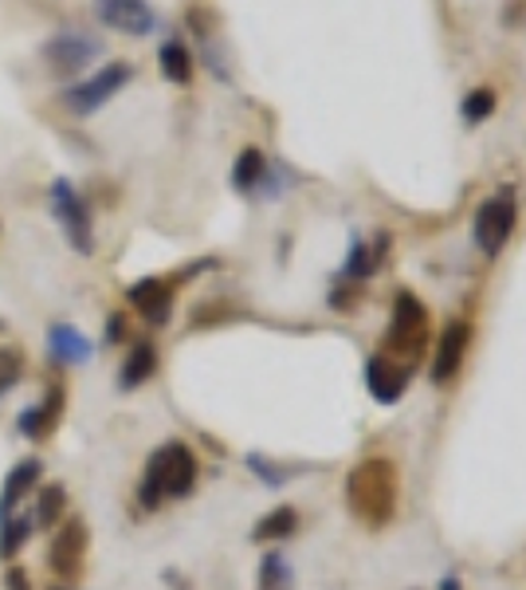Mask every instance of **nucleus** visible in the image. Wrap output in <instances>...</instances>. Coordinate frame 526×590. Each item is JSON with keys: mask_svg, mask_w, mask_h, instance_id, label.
Returning a JSON list of instances; mask_svg holds the SVG:
<instances>
[{"mask_svg": "<svg viewBox=\"0 0 526 590\" xmlns=\"http://www.w3.org/2000/svg\"><path fill=\"white\" fill-rule=\"evenodd\" d=\"M51 213H56L59 228L63 236L71 240L79 256H91L95 252V228H91V209L87 201L79 197V189L71 186L68 177H56L51 181Z\"/></svg>", "mask_w": 526, "mask_h": 590, "instance_id": "7ed1b4c3", "label": "nucleus"}, {"mask_svg": "<svg viewBox=\"0 0 526 590\" xmlns=\"http://www.w3.org/2000/svg\"><path fill=\"white\" fill-rule=\"evenodd\" d=\"M98 51H103V44H98L95 36H87V32H75V28H63V32H56L44 48H39V56H44V63H48L59 79H71V75H79V71L87 68Z\"/></svg>", "mask_w": 526, "mask_h": 590, "instance_id": "423d86ee", "label": "nucleus"}, {"mask_svg": "<svg viewBox=\"0 0 526 590\" xmlns=\"http://www.w3.org/2000/svg\"><path fill=\"white\" fill-rule=\"evenodd\" d=\"M295 523H299L295 508H275L272 516H263V520L255 523V540H283V535L295 531Z\"/></svg>", "mask_w": 526, "mask_h": 590, "instance_id": "412c9836", "label": "nucleus"}, {"mask_svg": "<svg viewBox=\"0 0 526 590\" xmlns=\"http://www.w3.org/2000/svg\"><path fill=\"white\" fill-rule=\"evenodd\" d=\"M20 378H24V354L16 346H0V393H9Z\"/></svg>", "mask_w": 526, "mask_h": 590, "instance_id": "4be33fe9", "label": "nucleus"}, {"mask_svg": "<svg viewBox=\"0 0 526 590\" xmlns=\"http://www.w3.org/2000/svg\"><path fill=\"white\" fill-rule=\"evenodd\" d=\"M63 402H68L63 382H51L48 393H44V402L20 413V433H24L28 441H48L51 433H56L59 417H63Z\"/></svg>", "mask_w": 526, "mask_h": 590, "instance_id": "9d476101", "label": "nucleus"}, {"mask_svg": "<svg viewBox=\"0 0 526 590\" xmlns=\"http://www.w3.org/2000/svg\"><path fill=\"white\" fill-rule=\"evenodd\" d=\"M425 339H429V315L425 304L413 299L409 292L397 295V307H393V327H390V351L405 363H417L420 351H425Z\"/></svg>", "mask_w": 526, "mask_h": 590, "instance_id": "39448f33", "label": "nucleus"}, {"mask_svg": "<svg viewBox=\"0 0 526 590\" xmlns=\"http://www.w3.org/2000/svg\"><path fill=\"white\" fill-rule=\"evenodd\" d=\"M263 181V154L255 146H248L244 154L236 157V169H232V186L240 193H252L255 186Z\"/></svg>", "mask_w": 526, "mask_h": 590, "instance_id": "aec40b11", "label": "nucleus"}, {"mask_svg": "<svg viewBox=\"0 0 526 590\" xmlns=\"http://www.w3.org/2000/svg\"><path fill=\"white\" fill-rule=\"evenodd\" d=\"M511 228H515V201L507 197H495V201H483L476 213V245L479 252L495 256L499 248L507 245Z\"/></svg>", "mask_w": 526, "mask_h": 590, "instance_id": "6e6552de", "label": "nucleus"}, {"mask_svg": "<svg viewBox=\"0 0 526 590\" xmlns=\"http://www.w3.org/2000/svg\"><path fill=\"white\" fill-rule=\"evenodd\" d=\"M130 304L142 311V319L154 327H166L169 323V311H174V284L162 280V275H146V280H138L130 287Z\"/></svg>", "mask_w": 526, "mask_h": 590, "instance_id": "9b49d317", "label": "nucleus"}, {"mask_svg": "<svg viewBox=\"0 0 526 590\" xmlns=\"http://www.w3.org/2000/svg\"><path fill=\"white\" fill-rule=\"evenodd\" d=\"M39 481H44V464L32 461V457H28V461H20L16 469L4 476V488H0V520H4V516H12L20 500H28Z\"/></svg>", "mask_w": 526, "mask_h": 590, "instance_id": "f8f14e48", "label": "nucleus"}, {"mask_svg": "<svg viewBox=\"0 0 526 590\" xmlns=\"http://www.w3.org/2000/svg\"><path fill=\"white\" fill-rule=\"evenodd\" d=\"M95 16L127 36H150L157 28V16L146 0H95Z\"/></svg>", "mask_w": 526, "mask_h": 590, "instance_id": "1a4fd4ad", "label": "nucleus"}, {"mask_svg": "<svg viewBox=\"0 0 526 590\" xmlns=\"http://www.w3.org/2000/svg\"><path fill=\"white\" fill-rule=\"evenodd\" d=\"M63 508H68V492H63V484H44L36 496L32 523H36V528H56V523H63Z\"/></svg>", "mask_w": 526, "mask_h": 590, "instance_id": "a211bd4d", "label": "nucleus"}, {"mask_svg": "<svg viewBox=\"0 0 526 590\" xmlns=\"http://www.w3.org/2000/svg\"><path fill=\"white\" fill-rule=\"evenodd\" d=\"M468 334H471L468 323H452L449 331H444V339H440V354H437V370H432L437 382H449L452 374L459 370L464 351H468Z\"/></svg>", "mask_w": 526, "mask_h": 590, "instance_id": "4468645a", "label": "nucleus"}, {"mask_svg": "<svg viewBox=\"0 0 526 590\" xmlns=\"http://www.w3.org/2000/svg\"><path fill=\"white\" fill-rule=\"evenodd\" d=\"M366 378H370V390L378 402H397L401 393H405V386H409V370L405 366H397L393 358H385V354H378V358H370V370H366Z\"/></svg>", "mask_w": 526, "mask_h": 590, "instance_id": "ddd939ff", "label": "nucleus"}, {"mask_svg": "<svg viewBox=\"0 0 526 590\" xmlns=\"http://www.w3.org/2000/svg\"><path fill=\"white\" fill-rule=\"evenodd\" d=\"M122 334H127V315H110V323H107V343H122Z\"/></svg>", "mask_w": 526, "mask_h": 590, "instance_id": "a878e982", "label": "nucleus"}, {"mask_svg": "<svg viewBox=\"0 0 526 590\" xmlns=\"http://www.w3.org/2000/svg\"><path fill=\"white\" fill-rule=\"evenodd\" d=\"M154 370H157V351H154V343L142 339V343L130 346L127 363H122V374H118V386H122V390H138L142 382L154 378Z\"/></svg>", "mask_w": 526, "mask_h": 590, "instance_id": "2eb2a0df", "label": "nucleus"}, {"mask_svg": "<svg viewBox=\"0 0 526 590\" xmlns=\"http://www.w3.org/2000/svg\"><path fill=\"white\" fill-rule=\"evenodd\" d=\"M130 79H134V68H130V63H107V68L95 71L91 79H83V83L63 91V103H68V110H75L79 118H87V115H95L98 107H107L110 98L127 87Z\"/></svg>", "mask_w": 526, "mask_h": 590, "instance_id": "20e7f679", "label": "nucleus"}, {"mask_svg": "<svg viewBox=\"0 0 526 590\" xmlns=\"http://www.w3.org/2000/svg\"><path fill=\"white\" fill-rule=\"evenodd\" d=\"M51 354H56V363H63V366L83 363V358L91 354L87 334L79 331V327H71V323H56V327H51Z\"/></svg>", "mask_w": 526, "mask_h": 590, "instance_id": "dca6fc26", "label": "nucleus"}, {"mask_svg": "<svg viewBox=\"0 0 526 590\" xmlns=\"http://www.w3.org/2000/svg\"><path fill=\"white\" fill-rule=\"evenodd\" d=\"M196 484V457L189 445L169 441L150 457L146 476H142V504L157 508L162 500H181Z\"/></svg>", "mask_w": 526, "mask_h": 590, "instance_id": "f03ea898", "label": "nucleus"}, {"mask_svg": "<svg viewBox=\"0 0 526 590\" xmlns=\"http://www.w3.org/2000/svg\"><path fill=\"white\" fill-rule=\"evenodd\" d=\"M157 63H162V75L177 87H186L189 79H193V56H189L186 44H177V39H166L162 51H157Z\"/></svg>", "mask_w": 526, "mask_h": 590, "instance_id": "f3484780", "label": "nucleus"}, {"mask_svg": "<svg viewBox=\"0 0 526 590\" xmlns=\"http://www.w3.org/2000/svg\"><path fill=\"white\" fill-rule=\"evenodd\" d=\"M346 496H350V511L361 523H370V528L390 523L397 511V464L385 457L361 461L346 481Z\"/></svg>", "mask_w": 526, "mask_h": 590, "instance_id": "f257e3e1", "label": "nucleus"}, {"mask_svg": "<svg viewBox=\"0 0 526 590\" xmlns=\"http://www.w3.org/2000/svg\"><path fill=\"white\" fill-rule=\"evenodd\" d=\"M491 110H495V95H491L488 87L471 91V95L464 98V118H468V122H479V118H488Z\"/></svg>", "mask_w": 526, "mask_h": 590, "instance_id": "5701e85b", "label": "nucleus"}, {"mask_svg": "<svg viewBox=\"0 0 526 590\" xmlns=\"http://www.w3.org/2000/svg\"><path fill=\"white\" fill-rule=\"evenodd\" d=\"M83 559H87V523L79 520V516H71V520L59 523L56 540H51L48 567L63 587H71L83 575Z\"/></svg>", "mask_w": 526, "mask_h": 590, "instance_id": "0eeeda50", "label": "nucleus"}, {"mask_svg": "<svg viewBox=\"0 0 526 590\" xmlns=\"http://www.w3.org/2000/svg\"><path fill=\"white\" fill-rule=\"evenodd\" d=\"M444 590H459V587H456V582H444Z\"/></svg>", "mask_w": 526, "mask_h": 590, "instance_id": "bb28decb", "label": "nucleus"}, {"mask_svg": "<svg viewBox=\"0 0 526 590\" xmlns=\"http://www.w3.org/2000/svg\"><path fill=\"white\" fill-rule=\"evenodd\" d=\"M4 587H9V590H32V575L24 567H9V570H4Z\"/></svg>", "mask_w": 526, "mask_h": 590, "instance_id": "393cba45", "label": "nucleus"}, {"mask_svg": "<svg viewBox=\"0 0 526 590\" xmlns=\"http://www.w3.org/2000/svg\"><path fill=\"white\" fill-rule=\"evenodd\" d=\"M32 528H36L32 516H16V511L4 516V520H0V559H16V551L24 547V540L32 535Z\"/></svg>", "mask_w": 526, "mask_h": 590, "instance_id": "6ab92c4d", "label": "nucleus"}, {"mask_svg": "<svg viewBox=\"0 0 526 590\" xmlns=\"http://www.w3.org/2000/svg\"><path fill=\"white\" fill-rule=\"evenodd\" d=\"M260 590H287V575H283L279 555H267L260 570Z\"/></svg>", "mask_w": 526, "mask_h": 590, "instance_id": "b1692460", "label": "nucleus"}]
</instances>
